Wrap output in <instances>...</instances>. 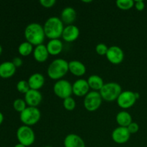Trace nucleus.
I'll use <instances>...</instances> for the list:
<instances>
[{
  "instance_id": "f257e3e1",
  "label": "nucleus",
  "mask_w": 147,
  "mask_h": 147,
  "mask_svg": "<svg viewBox=\"0 0 147 147\" xmlns=\"http://www.w3.org/2000/svg\"><path fill=\"white\" fill-rule=\"evenodd\" d=\"M43 26L37 22L30 23L24 30V37L26 41L31 43L33 46L43 44L45 39Z\"/></svg>"
},
{
  "instance_id": "f03ea898",
  "label": "nucleus",
  "mask_w": 147,
  "mask_h": 147,
  "mask_svg": "<svg viewBox=\"0 0 147 147\" xmlns=\"http://www.w3.org/2000/svg\"><path fill=\"white\" fill-rule=\"evenodd\" d=\"M45 36L50 40L53 39H59L62 37L63 30H64V24L60 20V17H50L47 19L43 25Z\"/></svg>"
},
{
  "instance_id": "7ed1b4c3",
  "label": "nucleus",
  "mask_w": 147,
  "mask_h": 147,
  "mask_svg": "<svg viewBox=\"0 0 147 147\" xmlns=\"http://www.w3.org/2000/svg\"><path fill=\"white\" fill-rule=\"evenodd\" d=\"M68 63L63 58L55 59L47 67V76L53 80L62 79L69 71Z\"/></svg>"
},
{
  "instance_id": "20e7f679",
  "label": "nucleus",
  "mask_w": 147,
  "mask_h": 147,
  "mask_svg": "<svg viewBox=\"0 0 147 147\" xmlns=\"http://www.w3.org/2000/svg\"><path fill=\"white\" fill-rule=\"evenodd\" d=\"M122 91L123 90L120 84L115 82H109L103 85L99 93L103 100L111 102L117 100Z\"/></svg>"
},
{
  "instance_id": "39448f33",
  "label": "nucleus",
  "mask_w": 147,
  "mask_h": 147,
  "mask_svg": "<svg viewBox=\"0 0 147 147\" xmlns=\"http://www.w3.org/2000/svg\"><path fill=\"white\" fill-rule=\"evenodd\" d=\"M20 121L25 126H34L40 121L41 119V112L37 107L27 106L22 113H20Z\"/></svg>"
},
{
  "instance_id": "423d86ee",
  "label": "nucleus",
  "mask_w": 147,
  "mask_h": 147,
  "mask_svg": "<svg viewBox=\"0 0 147 147\" xmlns=\"http://www.w3.org/2000/svg\"><path fill=\"white\" fill-rule=\"evenodd\" d=\"M17 138L19 143L27 146H30L34 143L35 134L30 126L23 125L18 128L17 131Z\"/></svg>"
},
{
  "instance_id": "0eeeda50",
  "label": "nucleus",
  "mask_w": 147,
  "mask_h": 147,
  "mask_svg": "<svg viewBox=\"0 0 147 147\" xmlns=\"http://www.w3.org/2000/svg\"><path fill=\"white\" fill-rule=\"evenodd\" d=\"M102 100L103 98L98 91L91 90L84 97L83 106L88 111L94 112L100 107Z\"/></svg>"
},
{
  "instance_id": "6e6552de",
  "label": "nucleus",
  "mask_w": 147,
  "mask_h": 147,
  "mask_svg": "<svg viewBox=\"0 0 147 147\" xmlns=\"http://www.w3.org/2000/svg\"><path fill=\"white\" fill-rule=\"evenodd\" d=\"M53 92L60 98L63 99L70 97L73 94V84L68 80L60 79L57 80L53 86Z\"/></svg>"
},
{
  "instance_id": "1a4fd4ad",
  "label": "nucleus",
  "mask_w": 147,
  "mask_h": 147,
  "mask_svg": "<svg viewBox=\"0 0 147 147\" xmlns=\"http://www.w3.org/2000/svg\"><path fill=\"white\" fill-rule=\"evenodd\" d=\"M137 98L136 97L135 92L131 90H124L122 91L120 96L116 100L118 106L123 109H127L132 107L136 103Z\"/></svg>"
},
{
  "instance_id": "9d476101",
  "label": "nucleus",
  "mask_w": 147,
  "mask_h": 147,
  "mask_svg": "<svg viewBox=\"0 0 147 147\" xmlns=\"http://www.w3.org/2000/svg\"><path fill=\"white\" fill-rule=\"evenodd\" d=\"M106 57L112 64L119 65L123 61L124 53L120 47L117 45H113L109 47Z\"/></svg>"
},
{
  "instance_id": "9b49d317",
  "label": "nucleus",
  "mask_w": 147,
  "mask_h": 147,
  "mask_svg": "<svg viewBox=\"0 0 147 147\" xmlns=\"http://www.w3.org/2000/svg\"><path fill=\"white\" fill-rule=\"evenodd\" d=\"M131 135V134L129 131L127 127L119 126L112 131L111 138L112 140L115 143L123 144H126L129 140Z\"/></svg>"
},
{
  "instance_id": "f8f14e48",
  "label": "nucleus",
  "mask_w": 147,
  "mask_h": 147,
  "mask_svg": "<svg viewBox=\"0 0 147 147\" xmlns=\"http://www.w3.org/2000/svg\"><path fill=\"white\" fill-rule=\"evenodd\" d=\"M90 89L87 80L86 79H78L73 84V93L79 97H85L90 92Z\"/></svg>"
},
{
  "instance_id": "ddd939ff",
  "label": "nucleus",
  "mask_w": 147,
  "mask_h": 147,
  "mask_svg": "<svg viewBox=\"0 0 147 147\" xmlns=\"http://www.w3.org/2000/svg\"><path fill=\"white\" fill-rule=\"evenodd\" d=\"M24 100L28 106L37 107L42 100V95L40 90L30 89L24 94Z\"/></svg>"
},
{
  "instance_id": "4468645a",
  "label": "nucleus",
  "mask_w": 147,
  "mask_h": 147,
  "mask_svg": "<svg viewBox=\"0 0 147 147\" xmlns=\"http://www.w3.org/2000/svg\"><path fill=\"white\" fill-rule=\"evenodd\" d=\"M80 36V30L75 24H70L65 27L63 30L62 38L67 42H73L76 41Z\"/></svg>"
},
{
  "instance_id": "2eb2a0df",
  "label": "nucleus",
  "mask_w": 147,
  "mask_h": 147,
  "mask_svg": "<svg viewBox=\"0 0 147 147\" xmlns=\"http://www.w3.org/2000/svg\"><path fill=\"white\" fill-rule=\"evenodd\" d=\"M60 18L63 24H65L67 25L73 24V23L76 21L77 18V11L71 7H65L62 10Z\"/></svg>"
},
{
  "instance_id": "dca6fc26",
  "label": "nucleus",
  "mask_w": 147,
  "mask_h": 147,
  "mask_svg": "<svg viewBox=\"0 0 147 147\" xmlns=\"http://www.w3.org/2000/svg\"><path fill=\"white\" fill-rule=\"evenodd\" d=\"M65 147H86L84 140L76 134H69L63 141Z\"/></svg>"
},
{
  "instance_id": "f3484780",
  "label": "nucleus",
  "mask_w": 147,
  "mask_h": 147,
  "mask_svg": "<svg viewBox=\"0 0 147 147\" xmlns=\"http://www.w3.org/2000/svg\"><path fill=\"white\" fill-rule=\"evenodd\" d=\"M27 82H28L30 89L39 90L45 85V78L42 73H34L29 77Z\"/></svg>"
},
{
  "instance_id": "a211bd4d",
  "label": "nucleus",
  "mask_w": 147,
  "mask_h": 147,
  "mask_svg": "<svg viewBox=\"0 0 147 147\" xmlns=\"http://www.w3.org/2000/svg\"><path fill=\"white\" fill-rule=\"evenodd\" d=\"M69 71L75 76L81 77L86 73V67L79 60H71L68 63Z\"/></svg>"
},
{
  "instance_id": "6ab92c4d",
  "label": "nucleus",
  "mask_w": 147,
  "mask_h": 147,
  "mask_svg": "<svg viewBox=\"0 0 147 147\" xmlns=\"http://www.w3.org/2000/svg\"><path fill=\"white\" fill-rule=\"evenodd\" d=\"M33 57L34 60L38 63H44L48 59L49 54L46 45L44 44L39 45L35 46L33 50Z\"/></svg>"
},
{
  "instance_id": "aec40b11",
  "label": "nucleus",
  "mask_w": 147,
  "mask_h": 147,
  "mask_svg": "<svg viewBox=\"0 0 147 147\" xmlns=\"http://www.w3.org/2000/svg\"><path fill=\"white\" fill-rule=\"evenodd\" d=\"M47 51L51 55H58L62 53L63 49V42L60 39H53L50 40L46 45Z\"/></svg>"
},
{
  "instance_id": "412c9836",
  "label": "nucleus",
  "mask_w": 147,
  "mask_h": 147,
  "mask_svg": "<svg viewBox=\"0 0 147 147\" xmlns=\"http://www.w3.org/2000/svg\"><path fill=\"white\" fill-rule=\"evenodd\" d=\"M17 67L12 62L7 61L0 64V77L2 78H9L12 77L16 72Z\"/></svg>"
},
{
  "instance_id": "4be33fe9",
  "label": "nucleus",
  "mask_w": 147,
  "mask_h": 147,
  "mask_svg": "<svg viewBox=\"0 0 147 147\" xmlns=\"http://www.w3.org/2000/svg\"><path fill=\"white\" fill-rule=\"evenodd\" d=\"M88 83L89 85V87L94 91H100V89L105 84L103 82V79L98 75L93 74L89 76L87 79Z\"/></svg>"
},
{
  "instance_id": "5701e85b",
  "label": "nucleus",
  "mask_w": 147,
  "mask_h": 147,
  "mask_svg": "<svg viewBox=\"0 0 147 147\" xmlns=\"http://www.w3.org/2000/svg\"><path fill=\"white\" fill-rule=\"evenodd\" d=\"M116 121L119 126L128 127L131 123H132V116L126 111H121L119 112L116 116Z\"/></svg>"
},
{
  "instance_id": "b1692460",
  "label": "nucleus",
  "mask_w": 147,
  "mask_h": 147,
  "mask_svg": "<svg viewBox=\"0 0 147 147\" xmlns=\"http://www.w3.org/2000/svg\"><path fill=\"white\" fill-rule=\"evenodd\" d=\"M34 48V46L31 43L25 41L20 45V46L18 47V52L22 56L26 57V56L30 55V54L33 53Z\"/></svg>"
},
{
  "instance_id": "393cba45",
  "label": "nucleus",
  "mask_w": 147,
  "mask_h": 147,
  "mask_svg": "<svg viewBox=\"0 0 147 147\" xmlns=\"http://www.w3.org/2000/svg\"><path fill=\"white\" fill-rule=\"evenodd\" d=\"M116 4L118 8L122 10H129L134 7V0H117Z\"/></svg>"
},
{
  "instance_id": "a878e982",
  "label": "nucleus",
  "mask_w": 147,
  "mask_h": 147,
  "mask_svg": "<svg viewBox=\"0 0 147 147\" xmlns=\"http://www.w3.org/2000/svg\"><path fill=\"white\" fill-rule=\"evenodd\" d=\"M27 105L24 99L17 98L13 103V107H14V110L19 113H22L27 107Z\"/></svg>"
},
{
  "instance_id": "bb28decb",
  "label": "nucleus",
  "mask_w": 147,
  "mask_h": 147,
  "mask_svg": "<svg viewBox=\"0 0 147 147\" xmlns=\"http://www.w3.org/2000/svg\"><path fill=\"white\" fill-rule=\"evenodd\" d=\"M63 105L65 110L68 111H73L76 109V102L75 99L70 96V97L65 98L63 100Z\"/></svg>"
},
{
  "instance_id": "cd10ccee",
  "label": "nucleus",
  "mask_w": 147,
  "mask_h": 147,
  "mask_svg": "<svg viewBox=\"0 0 147 147\" xmlns=\"http://www.w3.org/2000/svg\"><path fill=\"white\" fill-rule=\"evenodd\" d=\"M17 89L20 93H27L30 90V87L29 86V83L27 80H21L17 83Z\"/></svg>"
},
{
  "instance_id": "c85d7f7f",
  "label": "nucleus",
  "mask_w": 147,
  "mask_h": 147,
  "mask_svg": "<svg viewBox=\"0 0 147 147\" xmlns=\"http://www.w3.org/2000/svg\"><path fill=\"white\" fill-rule=\"evenodd\" d=\"M108 50L109 47L104 43H99L96 46V52L99 55H106Z\"/></svg>"
},
{
  "instance_id": "c756f323",
  "label": "nucleus",
  "mask_w": 147,
  "mask_h": 147,
  "mask_svg": "<svg viewBox=\"0 0 147 147\" xmlns=\"http://www.w3.org/2000/svg\"><path fill=\"white\" fill-rule=\"evenodd\" d=\"M128 130L130 132L131 134H136L139 130V126L137 123L136 122H132L129 125V126L127 127Z\"/></svg>"
},
{
  "instance_id": "7c9ffc66",
  "label": "nucleus",
  "mask_w": 147,
  "mask_h": 147,
  "mask_svg": "<svg viewBox=\"0 0 147 147\" xmlns=\"http://www.w3.org/2000/svg\"><path fill=\"white\" fill-rule=\"evenodd\" d=\"M55 3V0H40V4L45 8H51Z\"/></svg>"
},
{
  "instance_id": "2f4dec72",
  "label": "nucleus",
  "mask_w": 147,
  "mask_h": 147,
  "mask_svg": "<svg viewBox=\"0 0 147 147\" xmlns=\"http://www.w3.org/2000/svg\"><path fill=\"white\" fill-rule=\"evenodd\" d=\"M134 7L138 11H143L145 8V3L142 0L134 1Z\"/></svg>"
},
{
  "instance_id": "473e14b6",
  "label": "nucleus",
  "mask_w": 147,
  "mask_h": 147,
  "mask_svg": "<svg viewBox=\"0 0 147 147\" xmlns=\"http://www.w3.org/2000/svg\"><path fill=\"white\" fill-rule=\"evenodd\" d=\"M12 63L16 67H19L20 66L22 65L23 64V60L21 57H14V59L12 60Z\"/></svg>"
},
{
  "instance_id": "72a5a7b5",
  "label": "nucleus",
  "mask_w": 147,
  "mask_h": 147,
  "mask_svg": "<svg viewBox=\"0 0 147 147\" xmlns=\"http://www.w3.org/2000/svg\"><path fill=\"white\" fill-rule=\"evenodd\" d=\"M3 121H4V116H3L2 113H1V112H0V125H1V123H2Z\"/></svg>"
},
{
  "instance_id": "f704fd0d",
  "label": "nucleus",
  "mask_w": 147,
  "mask_h": 147,
  "mask_svg": "<svg viewBox=\"0 0 147 147\" xmlns=\"http://www.w3.org/2000/svg\"><path fill=\"white\" fill-rule=\"evenodd\" d=\"M14 147H26V146H24V145H22V144L19 143V144H16Z\"/></svg>"
},
{
  "instance_id": "c9c22d12",
  "label": "nucleus",
  "mask_w": 147,
  "mask_h": 147,
  "mask_svg": "<svg viewBox=\"0 0 147 147\" xmlns=\"http://www.w3.org/2000/svg\"><path fill=\"white\" fill-rule=\"evenodd\" d=\"M83 2H85V3H90L92 2L91 0H83Z\"/></svg>"
},
{
  "instance_id": "e433bc0d",
  "label": "nucleus",
  "mask_w": 147,
  "mask_h": 147,
  "mask_svg": "<svg viewBox=\"0 0 147 147\" xmlns=\"http://www.w3.org/2000/svg\"><path fill=\"white\" fill-rule=\"evenodd\" d=\"M1 53H2V47H1V45H0V55H1Z\"/></svg>"
},
{
  "instance_id": "4c0bfd02",
  "label": "nucleus",
  "mask_w": 147,
  "mask_h": 147,
  "mask_svg": "<svg viewBox=\"0 0 147 147\" xmlns=\"http://www.w3.org/2000/svg\"><path fill=\"white\" fill-rule=\"evenodd\" d=\"M44 147H52V146H44Z\"/></svg>"
}]
</instances>
